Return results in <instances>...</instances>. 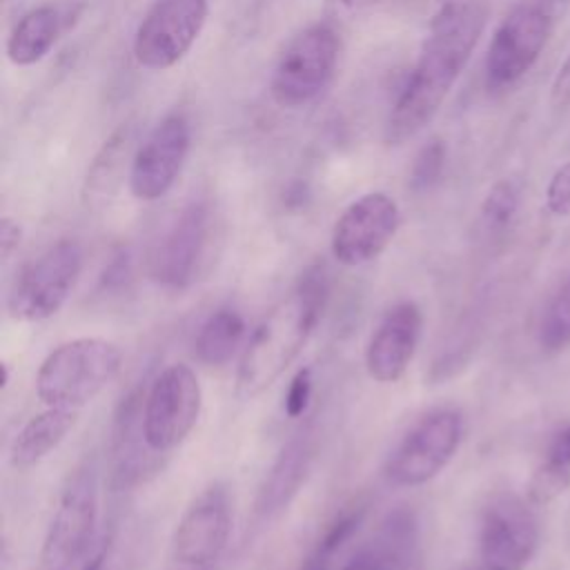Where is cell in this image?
I'll return each mask as SVG.
<instances>
[{
  "instance_id": "cell-18",
  "label": "cell",
  "mask_w": 570,
  "mask_h": 570,
  "mask_svg": "<svg viewBox=\"0 0 570 570\" xmlns=\"http://www.w3.org/2000/svg\"><path fill=\"white\" fill-rule=\"evenodd\" d=\"M416 559L419 530L407 519L387 517L343 570H412Z\"/></svg>"
},
{
  "instance_id": "cell-20",
  "label": "cell",
  "mask_w": 570,
  "mask_h": 570,
  "mask_svg": "<svg viewBox=\"0 0 570 570\" xmlns=\"http://www.w3.org/2000/svg\"><path fill=\"white\" fill-rule=\"evenodd\" d=\"M78 410L47 407L31 416L11 443V465L27 470L47 459L71 432Z\"/></svg>"
},
{
  "instance_id": "cell-7",
  "label": "cell",
  "mask_w": 570,
  "mask_h": 570,
  "mask_svg": "<svg viewBox=\"0 0 570 570\" xmlns=\"http://www.w3.org/2000/svg\"><path fill=\"white\" fill-rule=\"evenodd\" d=\"M203 392L196 372L185 363L165 367L142 401V432L154 454L178 448L198 423Z\"/></svg>"
},
{
  "instance_id": "cell-10",
  "label": "cell",
  "mask_w": 570,
  "mask_h": 570,
  "mask_svg": "<svg viewBox=\"0 0 570 570\" xmlns=\"http://www.w3.org/2000/svg\"><path fill=\"white\" fill-rule=\"evenodd\" d=\"M552 20L537 4L514 7L501 24L485 53V80L492 89H503L519 82L541 56L550 38Z\"/></svg>"
},
{
  "instance_id": "cell-5",
  "label": "cell",
  "mask_w": 570,
  "mask_h": 570,
  "mask_svg": "<svg viewBox=\"0 0 570 570\" xmlns=\"http://www.w3.org/2000/svg\"><path fill=\"white\" fill-rule=\"evenodd\" d=\"M98 481L94 468L76 470L47 528L40 570H82L98 546Z\"/></svg>"
},
{
  "instance_id": "cell-36",
  "label": "cell",
  "mask_w": 570,
  "mask_h": 570,
  "mask_svg": "<svg viewBox=\"0 0 570 570\" xmlns=\"http://www.w3.org/2000/svg\"><path fill=\"white\" fill-rule=\"evenodd\" d=\"M443 2H448V0H443Z\"/></svg>"
},
{
  "instance_id": "cell-13",
  "label": "cell",
  "mask_w": 570,
  "mask_h": 570,
  "mask_svg": "<svg viewBox=\"0 0 570 570\" xmlns=\"http://www.w3.org/2000/svg\"><path fill=\"white\" fill-rule=\"evenodd\" d=\"M189 151V122L183 114L165 116L134 151L129 167V189L138 200L165 196Z\"/></svg>"
},
{
  "instance_id": "cell-17",
  "label": "cell",
  "mask_w": 570,
  "mask_h": 570,
  "mask_svg": "<svg viewBox=\"0 0 570 570\" xmlns=\"http://www.w3.org/2000/svg\"><path fill=\"white\" fill-rule=\"evenodd\" d=\"M316 456V428L314 421L301 425L283 445L276 461L265 474V481L258 490L254 514L258 521H269L278 517L298 494L301 485L307 479V472Z\"/></svg>"
},
{
  "instance_id": "cell-2",
  "label": "cell",
  "mask_w": 570,
  "mask_h": 570,
  "mask_svg": "<svg viewBox=\"0 0 570 570\" xmlns=\"http://www.w3.org/2000/svg\"><path fill=\"white\" fill-rule=\"evenodd\" d=\"M327 294L325 265H309L296 287L274 305L245 343L236 372L238 399L249 401L263 394L292 365L318 325Z\"/></svg>"
},
{
  "instance_id": "cell-6",
  "label": "cell",
  "mask_w": 570,
  "mask_h": 570,
  "mask_svg": "<svg viewBox=\"0 0 570 570\" xmlns=\"http://www.w3.org/2000/svg\"><path fill=\"white\" fill-rule=\"evenodd\" d=\"M82 269V247L76 240H58L29 261L16 276L7 312L16 321L51 318L67 303Z\"/></svg>"
},
{
  "instance_id": "cell-15",
  "label": "cell",
  "mask_w": 570,
  "mask_h": 570,
  "mask_svg": "<svg viewBox=\"0 0 570 570\" xmlns=\"http://www.w3.org/2000/svg\"><path fill=\"white\" fill-rule=\"evenodd\" d=\"M229 532V494L220 483H214L183 512L174 532V559L187 568L212 566L227 548Z\"/></svg>"
},
{
  "instance_id": "cell-28",
  "label": "cell",
  "mask_w": 570,
  "mask_h": 570,
  "mask_svg": "<svg viewBox=\"0 0 570 570\" xmlns=\"http://www.w3.org/2000/svg\"><path fill=\"white\" fill-rule=\"evenodd\" d=\"M82 570H134V557L114 534H105Z\"/></svg>"
},
{
  "instance_id": "cell-32",
  "label": "cell",
  "mask_w": 570,
  "mask_h": 570,
  "mask_svg": "<svg viewBox=\"0 0 570 570\" xmlns=\"http://www.w3.org/2000/svg\"><path fill=\"white\" fill-rule=\"evenodd\" d=\"M550 102L554 107H568L570 105V53L559 67L552 87H550Z\"/></svg>"
},
{
  "instance_id": "cell-24",
  "label": "cell",
  "mask_w": 570,
  "mask_h": 570,
  "mask_svg": "<svg viewBox=\"0 0 570 570\" xmlns=\"http://www.w3.org/2000/svg\"><path fill=\"white\" fill-rule=\"evenodd\" d=\"M537 338L541 350L548 354H557L570 347V274L546 301Z\"/></svg>"
},
{
  "instance_id": "cell-29",
  "label": "cell",
  "mask_w": 570,
  "mask_h": 570,
  "mask_svg": "<svg viewBox=\"0 0 570 570\" xmlns=\"http://www.w3.org/2000/svg\"><path fill=\"white\" fill-rule=\"evenodd\" d=\"M546 207L554 216H570V160L554 169L546 189Z\"/></svg>"
},
{
  "instance_id": "cell-23",
  "label": "cell",
  "mask_w": 570,
  "mask_h": 570,
  "mask_svg": "<svg viewBox=\"0 0 570 570\" xmlns=\"http://www.w3.org/2000/svg\"><path fill=\"white\" fill-rule=\"evenodd\" d=\"M570 488V421L557 428L530 481V501L541 505Z\"/></svg>"
},
{
  "instance_id": "cell-21",
  "label": "cell",
  "mask_w": 570,
  "mask_h": 570,
  "mask_svg": "<svg viewBox=\"0 0 570 570\" xmlns=\"http://www.w3.org/2000/svg\"><path fill=\"white\" fill-rule=\"evenodd\" d=\"M62 31V13L53 4L27 11L7 38V58L16 67H29L42 60Z\"/></svg>"
},
{
  "instance_id": "cell-14",
  "label": "cell",
  "mask_w": 570,
  "mask_h": 570,
  "mask_svg": "<svg viewBox=\"0 0 570 570\" xmlns=\"http://www.w3.org/2000/svg\"><path fill=\"white\" fill-rule=\"evenodd\" d=\"M209 225L212 220L205 203H189L183 207L151 252V278L171 289L191 285L207 254Z\"/></svg>"
},
{
  "instance_id": "cell-22",
  "label": "cell",
  "mask_w": 570,
  "mask_h": 570,
  "mask_svg": "<svg viewBox=\"0 0 570 570\" xmlns=\"http://www.w3.org/2000/svg\"><path fill=\"white\" fill-rule=\"evenodd\" d=\"M245 318L232 307L212 312L198 330L196 356L200 363L220 367L232 361L245 338Z\"/></svg>"
},
{
  "instance_id": "cell-27",
  "label": "cell",
  "mask_w": 570,
  "mask_h": 570,
  "mask_svg": "<svg viewBox=\"0 0 570 570\" xmlns=\"http://www.w3.org/2000/svg\"><path fill=\"white\" fill-rule=\"evenodd\" d=\"M443 165H445V145H443V140L434 138L414 158L412 174H410L412 189L414 191L430 189L439 180Z\"/></svg>"
},
{
  "instance_id": "cell-35",
  "label": "cell",
  "mask_w": 570,
  "mask_h": 570,
  "mask_svg": "<svg viewBox=\"0 0 570 570\" xmlns=\"http://www.w3.org/2000/svg\"><path fill=\"white\" fill-rule=\"evenodd\" d=\"M0 370H2V387H7L9 385V367H7V363H2Z\"/></svg>"
},
{
  "instance_id": "cell-26",
  "label": "cell",
  "mask_w": 570,
  "mask_h": 570,
  "mask_svg": "<svg viewBox=\"0 0 570 570\" xmlns=\"http://www.w3.org/2000/svg\"><path fill=\"white\" fill-rule=\"evenodd\" d=\"M361 519H363L361 510H352V512H345V514L336 517L327 525L323 537L314 543V548L309 550V554L305 557V561L301 563L298 570H330L334 554L354 534V530L361 523Z\"/></svg>"
},
{
  "instance_id": "cell-11",
  "label": "cell",
  "mask_w": 570,
  "mask_h": 570,
  "mask_svg": "<svg viewBox=\"0 0 570 570\" xmlns=\"http://www.w3.org/2000/svg\"><path fill=\"white\" fill-rule=\"evenodd\" d=\"M539 546V521L519 497H497L481 517L479 554L485 570H523Z\"/></svg>"
},
{
  "instance_id": "cell-31",
  "label": "cell",
  "mask_w": 570,
  "mask_h": 570,
  "mask_svg": "<svg viewBox=\"0 0 570 570\" xmlns=\"http://www.w3.org/2000/svg\"><path fill=\"white\" fill-rule=\"evenodd\" d=\"M131 276V258L127 252H120L111 258V263L107 265V269L102 272V278H100V285L105 289H116V287H122L127 285Z\"/></svg>"
},
{
  "instance_id": "cell-3",
  "label": "cell",
  "mask_w": 570,
  "mask_h": 570,
  "mask_svg": "<svg viewBox=\"0 0 570 570\" xmlns=\"http://www.w3.org/2000/svg\"><path fill=\"white\" fill-rule=\"evenodd\" d=\"M122 354L116 343L98 336L67 341L51 350L36 374L38 399L47 407L80 410L118 374Z\"/></svg>"
},
{
  "instance_id": "cell-25",
  "label": "cell",
  "mask_w": 570,
  "mask_h": 570,
  "mask_svg": "<svg viewBox=\"0 0 570 570\" xmlns=\"http://www.w3.org/2000/svg\"><path fill=\"white\" fill-rule=\"evenodd\" d=\"M519 209V187L512 180H499L490 187L481 203V227L488 236H501L514 220Z\"/></svg>"
},
{
  "instance_id": "cell-8",
  "label": "cell",
  "mask_w": 570,
  "mask_h": 570,
  "mask_svg": "<svg viewBox=\"0 0 570 570\" xmlns=\"http://www.w3.org/2000/svg\"><path fill=\"white\" fill-rule=\"evenodd\" d=\"M463 439V419L452 407L421 416L392 450L385 474L394 485L414 488L432 481L456 454Z\"/></svg>"
},
{
  "instance_id": "cell-1",
  "label": "cell",
  "mask_w": 570,
  "mask_h": 570,
  "mask_svg": "<svg viewBox=\"0 0 570 570\" xmlns=\"http://www.w3.org/2000/svg\"><path fill=\"white\" fill-rule=\"evenodd\" d=\"M479 0H448L432 18L419 60L401 89L385 127V138L399 145L419 134L439 111L465 69L485 27Z\"/></svg>"
},
{
  "instance_id": "cell-9",
  "label": "cell",
  "mask_w": 570,
  "mask_h": 570,
  "mask_svg": "<svg viewBox=\"0 0 570 570\" xmlns=\"http://www.w3.org/2000/svg\"><path fill=\"white\" fill-rule=\"evenodd\" d=\"M209 13L207 0H154L134 36L140 67L163 71L185 58Z\"/></svg>"
},
{
  "instance_id": "cell-30",
  "label": "cell",
  "mask_w": 570,
  "mask_h": 570,
  "mask_svg": "<svg viewBox=\"0 0 570 570\" xmlns=\"http://www.w3.org/2000/svg\"><path fill=\"white\" fill-rule=\"evenodd\" d=\"M312 387H314L312 370L309 367L298 370L294 374V379L289 381L287 392H285V414L289 419H298V416L305 414V410L309 405V399H312Z\"/></svg>"
},
{
  "instance_id": "cell-16",
  "label": "cell",
  "mask_w": 570,
  "mask_h": 570,
  "mask_svg": "<svg viewBox=\"0 0 570 570\" xmlns=\"http://www.w3.org/2000/svg\"><path fill=\"white\" fill-rule=\"evenodd\" d=\"M423 314L414 301H401L385 312L365 347V370L379 383L399 381L421 338Z\"/></svg>"
},
{
  "instance_id": "cell-37",
  "label": "cell",
  "mask_w": 570,
  "mask_h": 570,
  "mask_svg": "<svg viewBox=\"0 0 570 570\" xmlns=\"http://www.w3.org/2000/svg\"><path fill=\"white\" fill-rule=\"evenodd\" d=\"M483 570H485V568H483Z\"/></svg>"
},
{
  "instance_id": "cell-19",
  "label": "cell",
  "mask_w": 570,
  "mask_h": 570,
  "mask_svg": "<svg viewBox=\"0 0 570 570\" xmlns=\"http://www.w3.org/2000/svg\"><path fill=\"white\" fill-rule=\"evenodd\" d=\"M134 127L131 122L120 125L100 147L96 158L91 160L85 183H82V203L91 209H102L118 194L125 169L131 167Z\"/></svg>"
},
{
  "instance_id": "cell-34",
  "label": "cell",
  "mask_w": 570,
  "mask_h": 570,
  "mask_svg": "<svg viewBox=\"0 0 570 570\" xmlns=\"http://www.w3.org/2000/svg\"><path fill=\"white\" fill-rule=\"evenodd\" d=\"M376 2L379 0H327V7L334 16H354L370 9Z\"/></svg>"
},
{
  "instance_id": "cell-4",
  "label": "cell",
  "mask_w": 570,
  "mask_h": 570,
  "mask_svg": "<svg viewBox=\"0 0 570 570\" xmlns=\"http://www.w3.org/2000/svg\"><path fill=\"white\" fill-rule=\"evenodd\" d=\"M341 40L332 24L316 22L298 31L281 51L269 94L283 109H296L316 100L334 80Z\"/></svg>"
},
{
  "instance_id": "cell-12",
  "label": "cell",
  "mask_w": 570,
  "mask_h": 570,
  "mask_svg": "<svg viewBox=\"0 0 570 570\" xmlns=\"http://www.w3.org/2000/svg\"><path fill=\"white\" fill-rule=\"evenodd\" d=\"M401 223L396 203L383 191H370L350 203L332 229V256L347 267L379 258Z\"/></svg>"
},
{
  "instance_id": "cell-33",
  "label": "cell",
  "mask_w": 570,
  "mask_h": 570,
  "mask_svg": "<svg viewBox=\"0 0 570 570\" xmlns=\"http://www.w3.org/2000/svg\"><path fill=\"white\" fill-rule=\"evenodd\" d=\"M22 238V229L18 225V220H13L11 216H2L0 220V254L2 261H9L11 254L18 249Z\"/></svg>"
}]
</instances>
